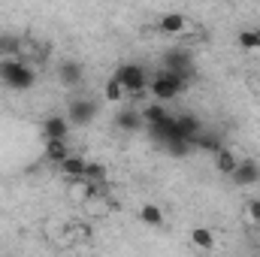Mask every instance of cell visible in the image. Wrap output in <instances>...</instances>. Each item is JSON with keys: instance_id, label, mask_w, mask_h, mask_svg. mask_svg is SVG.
<instances>
[{"instance_id": "30bf717a", "label": "cell", "mask_w": 260, "mask_h": 257, "mask_svg": "<svg viewBox=\"0 0 260 257\" xmlns=\"http://www.w3.org/2000/svg\"><path fill=\"white\" fill-rule=\"evenodd\" d=\"M157 30H160V34H167V37H179V34H185V30H188V18H185L182 12H167V15H160Z\"/></svg>"}, {"instance_id": "52a82bcc", "label": "cell", "mask_w": 260, "mask_h": 257, "mask_svg": "<svg viewBox=\"0 0 260 257\" xmlns=\"http://www.w3.org/2000/svg\"><path fill=\"white\" fill-rule=\"evenodd\" d=\"M233 179V185H239V188H251V185H257L260 182V164L257 160H239V167H236V173L230 176Z\"/></svg>"}, {"instance_id": "d6986e66", "label": "cell", "mask_w": 260, "mask_h": 257, "mask_svg": "<svg viewBox=\"0 0 260 257\" xmlns=\"http://www.w3.org/2000/svg\"><path fill=\"white\" fill-rule=\"evenodd\" d=\"M167 118V109L160 106V103H148L145 109H142V121H145V127H151V124H157V121H164Z\"/></svg>"}, {"instance_id": "8992f818", "label": "cell", "mask_w": 260, "mask_h": 257, "mask_svg": "<svg viewBox=\"0 0 260 257\" xmlns=\"http://www.w3.org/2000/svg\"><path fill=\"white\" fill-rule=\"evenodd\" d=\"M58 82L64 85V88H79L82 82H85V67L79 64V61H73V58H67L58 64Z\"/></svg>"}, {"instance_id": "277c9868", "label": "cell", "mask_w": 260, "mask_h": 257, "mask_svg": "<svg viewBox=\"0 0 260 257\" xmlns=\"http://www.w3.org/2000/svg\"><path fill=\"white\" fill-rule=\"evenodd\" d=\"M97 112H100V103H97V100H91V97H76V100H70V106H67V121H70V124H79V127H88V124H94Z\"/></svg>"}, {"instance_id": "603a6c76", "label": "cell", "mask_w": 260, "mask_h": 257, "mask_svg": "<svg viewBox=\"0 0 260 257\" xmlns=\"http://www.w3.org/2000/svg\"><path fill=\"white\" fill-rule=\"evenodd\" d=\"M257 254H260V248H257Z\"/></svg>"}, {"instance_id": "ffe728a7", "label": "cell", "mask_w": 260, "mask_h": 257, "mask_svg": "<svg viewBox=\"0 0 260 257\" xmlns=\"http://www.w3.org/2000/svg\"><path fill=\"white\" fill-rule=\"evenodd\" d=\"M236 43H239V49L254 52V49H260V30H239Z\"/></svg>"}, {"instance_id": "7c38bea8", "label": "cell", "mask_w": 260, "mask_h": 257, "mask_svg": "<svg viewBox=\"0 0 260 257\" xmlns=\"http://www.w3.org/2000/svg\"><path fill=\"white\" fill-rule=\"evenodd\" d=\"M136 218H139L145 227H164V224H167L164 209H160V206H154V203H142V206H139V212H136Z\"/></svg>"}, {"instance_id": "6da1fadb", "label": "cell", "mask_w": 260, "mask_h": 257, "mask_svg": "<svg viewBox=\"0 0 260 257\" xmlns=\"http://www.w3.org/2000/svg\"><path fill=\"white\" fill-rule=\"evenodd\" d=\"M0 82L12 91H27L37 85V73L21 58H0Z\"/></svg>"}, {"instance_id": "7402d4cb", "label": "cell", "mask_w": 260, "mask_h": 257, "mask_svg": "<svg viewBox=\"0 0 260 257\" xmlns=\"http://www.w3.org/2000/svg\"><path fill=\"white\" fill-rule=\"evenodd\" d=\"M245 215H248V221L260 224V200H257V197H251V200L245 203Z\"/></svg>"}, {"instance_id": "4fadbf2b", "label": "cell", "mask_w": 260, "mask_h": 257, "mask_svg": "<svg viewBox=\"0 0 260 257\" xmlns=\"http://www.w3.org/2000/svg\"><path fill=\"white\" fill-rule=\"evenodd\" d=\"M85 167H88L85 157H73V154H70L64 164L58 167V173L64 176L67 182H76V179H85Z\"/></svg>"}, {"instance_id": "ba28073f", "label": "cell", "mask_w": 260, "mask_h": 257, "mask_svg": "<svg viewBox=\"0 0 260 257\" xmlns=\"http://www.w3.org/2000/svg\"><path fill=\"white\" fill-rule=\"evenodd\" d=\"M173 121H176V133H179V139H185V142H194L197 136L203 133V124L197 121L191 112H182V115H173Z\"/></svg>"}, {"instance_id": "e0dca14e", "label": "cell", "mask_w": 260, "mask_h": 257, "mask_svg": "<svg viewBox=\"0 0 260 257\" xmlns=\"http://www.w3.org/2000/svg\"><path fill=\"white\" fill-rule=\"evenodd\" d=\"M103 97H106V103H121L127 94H124L121 82H118L115 76H109V79H106V85H103Z\"/></svg>"}, {"instance_id": "7a4b0ae2", "label": "cell", "mask_w": 260, "mask_h": 257, "mask_svg": "<svg viewBox=\"0 0 260 257\" xmlns=\"http://www.w3.org/2000/svg\"><path fill=\"white\" fill-rule=\"evenodd\" d=\"M185 88H188V79L173 76V73H167V70L154 73V79L148 82V94H151V100H154V103H167V100L179 97Z\"/></svg>"}, {"instance_id": "9c48e42d", "label": "cell", "mask_w": 260, "mask_h": 257, "mask_svg": "<svg viewBox=\"0 0 260 257\" xmlns=\"http://www.w3.org/2000/svg\"><path fill=\"white\" fill-rule=\"evenodd\" d=\"M43 133H46V139L67 142V136H70V121H67V115H49V118L43 121Z\"/></svg>"}, {"instance_id": "9a60e30c", "label": "cell", "mask_w": 260, "mask_h": 257, "mask_svg": "<svg viewBox=\"0 0 260 257\" xmlns=\"http://www.w3.org/2000/svg\"><path fill=\"white\" fill-rule=\"evenodd\" d=\"M236 167H239V157L224 145V148L215 154V170H218L221 176H233V173H236Z\"/></svg>"}, {"instance_id": "5bb4252c", "label": "cell", "mask_w": 260, "mask_h": 257, "mask_svg": "<svg viewBox=\"0 0 260 257\" xmlns=\"http://www.w3.org/2000/svg\"><path fill=\"white\" fill-rule=\"evenodd\" d=\"M191 245H194L197 251H215L218 239H215V233L209 227H194L191 230Z\"/></svg>"}, {"instance_id": "5b68a950", "label": "cell", "mask_w": 260, "mask_h": 257, "mask_svg": "<svg viewBox=\"0 0 260 257\" xmlns=\"http://www.w3.org/2000/svg\"><path fill=\"white\" fill-rule=\"evenodd\" d=\"M164 70L173 73V76L188 79V76L194 73V58H191V52H188V49H173V52H167V55H164Z\"/></svg>"}, {"instance_id": "8fae6325", "label": "cell", "mask_w": 260, "mask_h": 257, "mask_svg": "<svg viewBox=\"0 0 260 257\" xmlns=\"http://www.w3.org/2000/svg\"><path fill=\"white\" fill-rule=\"evenodd\" d=\"M115 127L124 130V133H136V130H142L145 127L142 112H139V109H121V112L115 115Z\"/></svg>"}, {"instance_id": "ac0fdd59", "label": "cell", "mask_w": 260, "mask_h": 257, "mask_svg": "<svg viewBox=\"0 0 260 257\" xmlns=\"http://www.w3.org/2000/svg\"><path fill=\"white\" fill-rule=\"evenodd\" d=\"M194 145L197 148H203V151H209V154H218V151L224 148V142H221L215 133H200V136L194 139Z\"/></svg>"}, {"instance_id": "2e32d148", "label": "cell", "mask_w": 260, "mask_h": 257, "mask_svg": "<svg viewBox=\"0 0 260 257\" xmlns=\"http://www.w3.org/2000/svg\"><path fill=\"white\" fill-rule=\"evenodd\" d=\"M67 157H70V145L67 142H58V139H46V160H52V164H64Z\"/></svg>"}, {"instance_id": "44dd1931", "label": "cell", "mask_w": 260, "mask_h": 257, "mask_svg": "<svg viewBox=\"0 0 260 257\" xmlns=\"http://www.w3.org/2000/svg\"><path fill=\"white\" fill-rule=\"evenodd\" d=\"M85 179H88L91 185H100V182L106 179V170H103V164H91V160H88V167H85Z\"/></svg>"}, {"instance_id": "3957f363", "label": "cell", "mask_w": 260, "mask_h": 257, "mask_svg": "<svg viewBox=\"0 0 260 257\" xmlns=\"http://www.w3.org/2000/svg\"><path fill=\"white\" fill-rule=\"evenodd\" d=\"M112 76L121 82V88H124L127 97H139V94H145V91H148V82H151V76L145 73V67L142 64H121Z\"/></svg>"}]
</instances>
